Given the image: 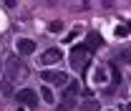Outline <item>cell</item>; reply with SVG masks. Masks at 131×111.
Listing matches in <instances>:
<instances>
[{"label": "cell", "mask_w": 131, "mask_h": 111, "mask_svg": "<svg viewBox=\"0 0 131 111\" xmlns=\"http://www.w3.org/2000/svg\"><path fill=\"white\" fill-rule=\"evenodd\" d=\"M61 61V51L58 48H48L46 53H40V66H53Z\"/></svg>", "instance_id": "277c9868"}, {"label": "cell", "mask_w": 131, "mask_h": 111, "mask_svg": "<svg viewBox=\"0 0 131 111\" xmlns=\"http://www.w3.org/2000/svg\"><path fill=\"white\" fill-rule=\"evenodd\" d=\"M129 31H131V25H116V28H114V35H116V38H126Z\"/></svg>", "instance_id": "30bf717a"}, {"label": "cell", "mask_w": 131, "mask_h": 111, "mask_svg": "<svg viewBox=\"0 0 131 111\" xmlns=\"http://www.w3.org/2000/svg\"><path fill=\"white\" fill-rule=\"evenodd\" d=\"M5 71H8V78H10V81L20 78V76H25V68L20 66V61H18V58H10V61L5 63Z\"/></svg>", "instance_id": "3957f363"}, {"label": "cell", "mask_w": 131, "mask_h": 111, "mask_svg": "<svg viewBox=\"0 0 131 111\" xmlns=\"http://www.w3.org/2000/svg\"><path fill=\"white\" fill-rule=\"evenodd\" d=\"M106 81H108V73H106V68H101V66H98L96 71H93V83H96V86H103Z\"/></svg>", "instance_id": "52a82bcc"}, {"label": "cell", "mask_w": 131, "mask_h": 111, "mask_svg": "<svg viewBox=\"0 0 131 111\" xmlns=\"http://www.w3.org/2000/svg\"><path fill=\"white\" fill-rule=\"evenodd\" d=\"M15 48H18V53H23V56H28V53H35V43H33L30 38H20L15 43Z\"/></svg>", "instance_id": "8992f818"}, {"label": "cell", "mask_w": 131, "mask_h": 111, "mask_svg": "<svg viewBox=\"0 0 131 111\" xmlns=\"http://www.w3.org/2000/svg\"><path fill=\"white\" fill-rule=\"evenodd\" d=\"M48 28H50V31H53V33H58V31H61V23H50Z\"/></svg>", "instance_id": "4fadbf2b"}, {"label": "cell", "mask_w": 131, "mask_h": 111, "mask_svg": "<svg viewBox=\"0 0 131 111\" xmlns=\"http://www.w3.org/2000/svg\"><path fill=\"white\" fill-rule=\"evenodd\" d=\"M124 58H126V61H131V51H124Z\"/></svg>", "instance_id": "5bb4252c"}, {"label": "cell", "mask_w": 131, "mask_h": 111, "mask_svg": "<svg viewBox=\"0 0 131 111\" xmlns=\"http://www.w3.org/2000/svg\"><path fill=\"white\" fill-rule=\"evenodd\" d=\"M78 33H81V31H78V28H76V31H71V33H68V35H66V41H73V38H76Z\"/></svg>", "instance_id": "7c38bea8"}, {"label": "cell", "mask_w": 131, "mask_h": 111, "mask_svg": "<svg viewBox=\"0 0 131 111\" xmlns=\"http://www.w3.org/2000/svg\"><path fill=\"white\" fill-rule=\"evenodd\" d=\"M124 111H131V104H126V106H124Z\"/></svg>", "instance_id": "9a60e30c"}, {"label": "cell", "mask_w": 131, "mask_h": 111, "mask_svg": "<svg viewBox=\"0 0 131 111\" xmlns=\"http://www.w3.org/2000/svg\"><path fill=\"white\" fill-rule=\"evenodd\" d=\"M88 53H91V51H88L86 46H76L73 51H71V66H73L76 71H78V68L83 71V68L88 66Z\"/></svg>", "instance_id": "6da1fadb"}, {"label": "cell", "mask_w": 131, "mask_h": 111, "mask_svg": "<svg viewBox=\"0 0 131 111\" xmlns=\"http://www.w3.org/2000/svg\"><path fill=\"white\" fill-rule=\"evenodd\" d=\"M101 43H103V41H101L98 33H88V41H86V48H88V51H96Z\"/></svg>", "instance_id": "ba28073f"}, {"label": "cell", "mask_w": 131, "mask_h": 111, "mask_svg": "<svg viewBox=\"0 0 131 111\" xmlns=\"http://www.w3.org/2000/svg\"><path fill=\"white\" fill-rule=\"evenodd\" d=\"M18 101L23 104V106H28V109H33V106H38V94L33 91V88H20L18 91Z\"/></svg>", "instance_id": "7a4b0ae2"}, {"label": "cell", "mask_w": 131, "mask_h": 111, "mask_svg": "<svg viewBox=\"0 0 131 111\" xmlns=\"http://www.w3.org/2000/svg\"><path fill=\"white\" fill-rule=\"evenodd\" d=\"M43 78L48 81V83H56V86L68 83V76H66V73H58V71H48V73H43Z\"/></svg>", "instance_id": "5b68a950"}, {"label": "cell", "mask_w": 131, "mask_h": 111, "mask_svg": "<svg viewBox=\"0 0 131 111\" xmlns=\"http://www.w3.org/2000/svg\"><path fill=\"white\" fill-rule=\"evenodd\" d=\"M40 94H43V101L46 104H53V91L50 88H40Z\"/></svg>", "instance_id": "8fae6325"}, {"label": "cell", "mask_w": 131, "mask_h": 111, "mask_svg": "<svg viewBox=\"0 0 131 111\" xmlns=\"http://www.w3.org/2000/svg\"><path fill=\"white\" fill-rule=\"evenodd\" d=\"M81 91V81H71L68 86H66V91H63V96H76Z\"/></svg>", "instance_id": "9c48e42d"}]
</instances>
